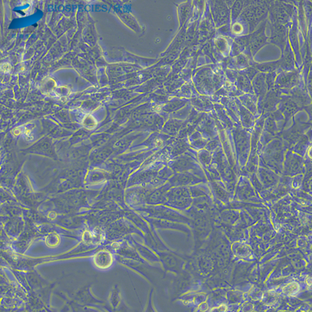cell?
Here are the masks:
<instances>
[{
    "mask_svg": "<svg viewBox=\"0 0 312 312\" xmlns=\"http://www.w3.org/2000/svg\"><path fill=\"white\" fill-rule=\"evenodd\" d=\"M225 81V72L220 64H208L193 70V84L201 95L212 96L223 87Z\"/></svg>",
    "mask_w": 312,
    "mask_h": 312,
    "instance_id": "obj_1",
    "label": "cell"
},
{
    "mask_svg": "<svg viewBox=\"0 0 312 312\" xmlns=\"http://www.w3.org/2000/svg\"><path fill=\"white\" fill-rule=\"evenodd\" d=\"M269 2L262 0L245 1V8L238 19L247 23L249 34L254 32L262 22L268 19Z\"/></svg>",
    "mask_w": 312,
    "mask_h": 312,
    "instance_id": "obj_2",
    "label": "cell"
},
{
    "mask_svg": "<svg viewBox=\"0 0 312 312\" xmlns=\"http://www.w3.org/2000/svg\"><path fill=\"white\" fill-rule=\"evenodd\" d=\"M285 149L287 148L280 137L270 141L259 151L261 153V161L263 166L270 168L277 173H282L284 161L283 153Z\"/></svg>",
    "mask_w": 312,
    "mask_h": 312,
    "instance_id": "obj_3",
    "label": "cell"
},
{
    "mask_svg": "<svg viewBox=\"0 0 312 312\" xmlns=\"http://www.w3.org/2000/svg\"><path fill=\"white\" fill-rule=\"evenodd\" d=\"M308 114L305 111L297 112L293 118V124L287 130H283L280 134V137L284 142L286 148L293 146L307 131L312 127L311 120H307Z\"/></svg>",
    "mask_w": 312,
    "mask_h": 312,
    "instance_id": "obj_4",
    "label": "cell"
},
{
    "mask_svg": "<svg viewBox=\"0 0 312 312\" xmlns=\"http://www.w3.org/2000/svg\"><path fill=\"white\" fill-rule=\"evenodd\" d=\"M297 7L293 2L270 1L268 4V22L290 27L292 18Z\"/></svg>",
    "mask_w": 312,
    "mask_h": 312,
    "instance_id": "obj_5",
    "label": "cell"
},
{
    "mask_svg": "<svg viewBox=\"0 0 312 312\" xmlns=\"http://www.w3.org/2000/svg\"><path fill=\"white\" fill-rule=\"evenodd\" d=\"M251 131L245 129L241 124H234L231 131L232 139H233L236 153H237V161L240 166H245L248 160L250 150V138Z\"/></svg>",
    "mask_w": 312,
    "mask_h": 312,
    "instance_id": "obj_6",
    "label": "cell"
},
{
    "mask_svg": "<svg viewBox=\"0 0 312 312\" xmlns=\"http://www.w3.org/2000/svg\"><path fill=\"white\" fill-rule=\"evenodd\" d=\"M216 27L212 20L209 6L206 1L202 16L198 23L199 44L202 45L208 41L212 40L216 36Z\"/></svg>",
    "mask_w": 312,
    "mask_h": 312,
    "instance_id": "obj_7",
    "label": "cell"
},
{
    "mask_svg": "<svg viewBox=\"0 0 312 312\" xmlns=\"http://www.w3.org/2000/svg\"><path fill=\"white\" fill-rule=\"evenodd\" d=\"M208 2L212 20L214 22L216 29L231 23L230 9L223 0H211Z\"/></svg>",
    "mask_w": 312,
    "mask_h": 312,
    "instance_id": "obj_8",
    "label": "cell"
},
{
    "mask_svg": "<svg viewBox=\"0 0 312 312\" xmlns=\"http://www.w3.org/2000/svg\"><path fill=\"white\" fill-rule=\"evenodd\" d=\"M302 78L301 71L297 69L291 71L281 72L276 76L275 87L280 89L283 94H287L290 90L298 85Z\"/></svg>",
    "mask_w": 312,
    "mask_h": 312,
    "instance_id": "obj_9",
    "label": "cell"
},
{
    "mask_svg": "<svg viewBox=\"0 0 312 312\" xmlns=\"http://www.w3.org/2000/svg\"><path fill=\"white\" fill-rule=\"evenodd\" d=\"M267 22H268L267 20L262 22L254 32L247 35L248 48L253 57L258 53V51L260 50L261 48H263L268 43V37L266 35Z\"/></svg>",
    "mask_w": 312,
    "mask_h": 312,
    "instance_id": "obj_10",
    "label": "cell"
},
{
    "mask_svg": "<svg viewBox=\"0 0 312 312\" xmlns=\"http://www.w3.org/2000/svg\"><path fill=\"white\" fill-rule=\"evenodd\" d=\"M268 25L270 30L268 43L275 45L280 48L281 52H283L287 45V43H288L289 26L281 25L278 23H270L268 22Z\"/></svg>",
    "mask_w": 312,
    "mask_h": 312,
    "instance_id": "obj_11",
    "label": "cell"
},
{
    "mask_svg": "<svg viewBox=\"0 0 312 312\" xmlns=\"http://www.w3.org/2000/svg\"><path fill=\"white\" fill-rule=\"evenodd\" d=\"M283 93L280 89L274 87L268 90L262 102H258V112L259 116L263 113H269L277 110V106L281 101Z\"/></svg>",
    "mask_w": 312,
    "mask_h": 312,
    "instance_id": "obj_12",
    "label": "cell"
},
{
    "mask_svg": "<svg viewBox=\"0 0 312 312\" xmlns=\"http://www.w3.org/2000/svg\"><path fill=\"white\" fill-rule=\"evenodd\" d=\"M214 48V57L217 64H221L230 56L233 39L228 37L216 35L212 40Z\"/></svg>",
    "mask_w": 312,
    "mask_h": 312,
    "instance_id": "obj_13",
    "label": "cell"
},
{
    "mask_svg": "<svg viewBox=\"0 0 312 312\" xmlns=\"http://www.w3.org/2000/svg\"><path fill=\"white\" fill-rule=\"evenodd\" d=\"M283 174L286 176H295L301 174L305 171L304 160L299 155L293 153L292 150L286 154Z\"/></svg>",
    "mask_w": 312,
    "mask_h": 312,
    "instance_id": "obj_14",
    "label": "cell"
},
{
    "mask_svg": "<svg viewBox=\"0 0 312 312\" xmlns=\"http://www.w3.org/2000/svg\"><path fill=\"white\" fill-rule=\"evenodd\" d=\"M277 110H280L284 117V128L290 120H291L297 112L304 111V109L299 106L293 98L287 94H282L281 101L278 105Z\"/></svg>",
    "mask_w": 312,
    "mask_h": 312,
    "instance_id": "obj_15",
    "label": "cell"
},
{
    "mask_svg": "<svg viewBox=\"0 0 312 312\" xmlns=\"http://www.w3.org/2000/svg\"><path fill=\"white\" fill-rule=\"evenodd\" d=\"M224 72H225L226 80H228L229 82H231L232 84L235 85L236 88L241 92L243 93V94L254 93L252 85H251V81L243 73L229 69H224Z\"/></svg>",
    "mask_w": 312,
    "mask_h": 312,
    "instance_id": "obj_16",
    "label": "cell"
},
{
    "mask_svg": "<svg viewBox=\"0 0 312 312\" xmlns=\"http://www.w3.org/2000/svg\"><path fill=\"white\" fill-rule=\"evenodd\" d=\"M208 141L219 136V131L216 122L210 112H203L202 116L197 125L196 130Z\"/></svg>",
    "mask_w": 312,
    "mask_h": 312,
    "instance_id": "obj_17",
    "label": "cell"
},
{
    "mask_svg": "<svg viewBox=\"0 0 312 312\" xmlns=\"http://www.w3.org/2000/svg\"><path fill=\"white\" fill-rule=\"evenodd\" d=\"M287 95H290L301 108L305 110L306 106L312 105V98L307 89L304 77L299 82L297 86L290 90Z\"/></svg>",
    "mask_w": 312,
    "mask_h": 312,
    "instance_id": "obj_18",
    "label": "cell"
},
{
    "mask_svg": "<svg viewBox=\"0 0 312 312\" xmlns=\"http://www.w3.org/2000/svg\"><path fill=\"white\" fill-rule=\"evenodd\" d=\"M223 69H229L236 71H242L244 69L250 67V60L246 55L241 53L237 56H233L224 60L221 64Z\"/></svg>",
    "mask_w": 312,
    "mask_h": 312,
    "instance_id": "obj_19",
    "label": "cell"
},
{
    "mask_svg": "<svg viewBox=\"0 0 312 312\" xmlns=\"http://www.w3.org/2000/svg\"><path fill=\"white\" fill-rule=\"evenodd\" d=\"M280 60V68L278 69L276 73H280L281 72L291 71L296 69L295 67V57L293 54V50L291 48L290 45L289 41L287 43L284 50L282 52L281 58Z\"/></svg>",
    "mask_w": 312,
    "mask_h": 312,
    "instance_id": "obj_20",
    "label": "cell"
},
{
    "mask_svg": "<svg viewBox=\"0 0 312 312\" xmlns=\"http://www.w3.org/2000/svg\"><path fill=\"white\" fill-rule=\"evenodd\" d=\"M235 101L237 107H238V116H239L241 126L245 129L252 131L255 121H256L258 118L254 116L249 110L245 108V106L241 104L238 98H235Z\"/></svg>",
    "mask_w": 312,
    "mask_h": 312,
    "instance_id": "obj_21",
    "label": "cell"
},
{
    "mask_svg": "<svg viewBox=\"0 0 312 312\" xmlns=\"http://www.w3.org/2000/svg\"><path fill=\"white\" fill-rule=\"evenodd\" d=\"M251 85L254 94L258 98V102H262L268 91L266 82V73H258L251 81Z\"/></svg>",
    "mask_w": 312,
    "mask_h": 312,
    "instance_id": "obj_22",
    "label": "cell"
},
{
    "mask_svg": "<svg viewBox=\"0 0 312 312\" xmlns=\"http://www.w3.org/2000/svg\"><path fill=\"white\" fill-rule=\"evenodd\" d=\"M193 108L200 112H211L214 111V103L210 100L209 97L199 94L189 100Z\"/></svg>",
    "mask_w": 312,
    "mask_h": 312,
    "instance_id": "obj_23",
    "label": "cell"
},
{
    "mask_svg": "<svg viewBox=\"0 0 312 312\" xmlns=\"http://www.w3.org/2000/svg\"><path fill=\"white\" fill-rule=\"evenodd\" d=\"M241 104L249 110L254 116L259 117L258 112V98L254 93H246L237 97Z\"/></svg>",
    "mask_w": 312,
    "mask_h": 312,
    "instance_id": "obj_24",
    "label": "cell"
},
{
    "mask_svg": "<svg viewBox=\"0 0 312 312\" xmlns=\"http://www.w3.org/2000/svg\"><path fill=\"white\" fill-rule=\"evenodd\" d=\"M214 110L219 121L223 127L225 131H231L233 126H234V123L225 112L224 106L220 103H214Z\"/></svg>",
    "mask_w": 312,
    "mask_h": 312,
    "instance_id": "obj_25",
    "label": "cell"
},
{
    "mask_svg": "<svg viewBox=\"0 0 312 312\" xmlns=\"http://www.w3.org/2000/svg\"><path fill=\"white\" fill-rule=\"evenodd\" d=\"M297 10V23H298L299 31L302 35L303 39L308 43V25H307L306 18L303 8V1L293 2Z\"/></svg>",
    "mask_w": 312,
    "mask_h": 312,
    "instance_id": "obj_26",
    "label": "cell"
},
{
    "mask_svg": "<svg viewBox=\"0 0 312 312\" xmlns=\"http://www.w3.org/2000/svg\"><path fill=\"white\" fill-rule=\"evenodd\" d=\"M311 133H312V129L308 131V133L303 134L300 138L297 140V142L295 143L294 146L293 147V151L296 154L299 156H305L307 154L308 149L310 147L311 143Z\"/></svg>",
    "mask_w": 312,
    "mask_h": 312,
    "instance_id": "obj_27",
    "label": "cell"
},
{
    "mask_svg": "<svg viewBox=\"0 0 312 312\" xmlns=\"http://www.w3.org/2000/svg\"><path fill=\"white\" fill-rule=\"evenodd\" d=\"M198 23L199 22L191 23L188 26V29L186 32L185 47H195L200 45L199 43V35H198Z\"/></svg>",
    "mask_w": 312,
    "mask_h": 312,
    "instance_id": "obj_28",
    "label": "cell"
},
{
    "mask_svg": "<svg viewBox=\"0 0 312 312\" xmlns=\"http://www.w3.org/2000/svg\"><path fill=\"white\" fill-rule=\"evenodd\" d=\"M280 60L272 61V62L256 63L255 61H252L250 63V66L258 69L261 73H272V72L276 73L280 68Z\"/></svg>",
    "mask_w": 312,
    "mask_h": 312,
    "instance_id": "obj_29",
    "label": "cell"
},
{
    "mask_svg": "<svg viewBox=\"0 0 312 312\" xmlns=\"http://www.w3.org/2000/svg\"><path fill=\"white\" fill-rule=\"evenodd\" d=\"M258 175L266 186L273 185L279 179V177L274 172L264 167L258 169Z\"/></svg>",
    "mask_w": 312,
    "mask_h": 312,
    "instance_id": "obj_30",
    "label": "cell"
},
{
    "mask_svg": "<svg viewBox=\"0 0 312 312\" xmlns=\"http://www.w3.org/2000/svg\"><path fill=\"white\" fill-rule=\"evenodd\" d=\"M206 1H192V9H191V18L189 20L187 26L191 25V23L199 22L202 16Z\"/></svg>",
    "mask_w": 312,
    "mask_h": 312,
    "instance_id": "obj_31",
    "label": "cell"
},
{
    "mask_svg": "<svg viewBox=\"0 0 312 312\" xmlns=\"http://www.w3.org/2000/svg\"><path fill=\"white\" fill-rule=\"evenodd\" d=\"M192 1L183 2L179 6V18L180 27L187 25L191 18Z\"/></svg>",
    "mask_w": 312,
    "mask_h": 312,
    "instance_id": "obj_32",
    "label": "cell"
},
{
    "mask_svg": "<svg viewBox=\"0 0 312 312\" xmlns=\"http://www.w3.org/2000/svg\"><path fill=\"white\" fill-rule=\"evenodd\" d=\"M230 31H231L232 39L235 37L245 36L249 34L247 23L240 19H237L234 23H231Z\"/></svg>",
    "mask_w": 312,
    "mask_h": 312,
    "instance_id": "obj_33",
    "label": "cell"
},
{
    "mask_svg": "<svg viewBox=\"0 0 312 312\" xmlns=\"http://www.w3.org/2000/svg\"><path fill=\"white\" fill-rule=\"evenodd\" d=\"M189 144L192 148L196 149V150H201V149H204V147L206 145L208 140L203 137L202 134L195 131L189 137Z\"/></svg>",
    "mask_w": 312,
    "mask_h": 312,
    "instance_id": "obj_34",
    "label": "cell"
},
{
    "mask_svg": "<svg viewBox=\"0 0 312 312\" xmlns=\"http://www.w3.org/2000/svg\"><path fill=\"white\" fill-rule=\"evenodd\" d=\"M245 8V0H237L234 1L231 9H230V15H231V23H234L240 18L241 13Z\"/></svg>",
    "mask_w": 312,
    "mask_h": 312,
    "instance_id": "obj_35",
    "label": "cell"
},
{
    "mask_svg": "<svg viewBox=\"0 0 312 312\" xmlns=\"http://www.w3.org/2000/svg\"><path fill=\"white\" fill-rule=\"evenodd\" d=\"M179 94H180L181 96L184 97L187 99V98L191 99L194 97L199 96V93L195 89V85H194L193 82L184 84L183 85V87L180 89Z\"/></svg>",
    "mask_w": 312,
    "mask_h": 312,
    "instance_id": "obj_36",
    "label": "cell"
},
{
    "mask_svg": "<svg viewBox=\"0 0 312 312\" xmlns=\"http://www.w3.org/2000/svg\"><path fill=\"white\" fill-rule=\"evenodd\" d=\"M201 52H202L204 56H207L208 58L210 59L212 64H216V60L214 57V48H213V45H212V40L208 41L204 44L201 45Z\"/></svg>",
    "mask_w": 312,
    "mask_h": 312,
    "instance_id": "obj_37",
    "label": "cell"
},
{
    "mask_svg": "<svg viewBox=\"0 0 312 312\" xmlns=\"http://www.w3.org/2000/svg\"><path fill=\"white\" fill-rule=\"evenodd\" d=\"M197 156H198V158H199V162L204 167H207V166H209L211 162H212V153H209L206 149H201V150L199 151Z\"/></svg>",
    "mask_w": 312,
    "mask_h": 312,
    "instance_id": "obj_38",
    "label": "cell"
},
{
    "mask_svg": "<svg viewBox=\"0 0 312 312\" xmlns=\"http://www.w3.org/2000/svg\"><path fill=\"white\" fill-rule=\"evenodd\" d=\"M223 89L227 92L228 96L232 97V98H237L239 97L241 94H243V93L238 90L236 88L235 85L232 84L231 82H229L228 80L225 81V83L223 85Z\"/></svg>",
    "mask_w": 312,
    "mask_h": 312,
    "instance_id": "obj_39",
    "label": "cell"
},
{
    "mask_svg": "<svg viewBox=\"0 0 312 312\" xmlns=\"http://www.w3.org/2000/svg\"><path fill=\"white\" fill-rule=\"evenodd\" d=\"M221 147V141L219 136L212 138L210 141L207 142L206 145L204 147V149H206L209 153H213L216 149Z\"/></svg>",
    "mask_w": 312,
    "mask_h": 312,
    "instance_id": "obj_40",
    "label": "cell"
},
{
    "mask_svg": "<svg viewBox=\"0 0 312 312\" xmlns=\"http://www.w3.org/2000/svg\"><path fill=\"white\" fill-rule=\"evenodd\" d=\"M97 124L98 123H97L95 118L91 115H86L82 120V124H83L84 127L89 130L94 129V127H96Z\"/></svg>",
    "mask_w": 312,
    "mask_h": 312,
    "instance_id": "obj_41",
    "label": "cell"
},
{
    "mask_svg": "<svg viewBox=\"0 0 312 312\" xmlns=\"http://www.w3.org/2000/svg\"><path fill=\"white\" fill-rule=\"evenodd\" d=\"M230 25L231 23L226 24V25L223 26L216 29V35H220V36L228 37L232 39L231 31H230Z\"/></svg>",
    "mask_w": 312,
    "mask_h": 312,
    "instance_id": "obj_42",
    "label": "cell"
},
{
    "mask_svg": "<svg viewBox=\"0 0 312 312\" xmlns=\"http://www.w3.org/2000/svg\"><path fill=\"white\" fill-rule=\"evenodd\" d=\"M276 76H277V73H276V72L266 73V82L268 90L273 89V88L275 87V81H276Z\"/></svg>",
    "mask_w": 312,
    "mask_h": 312,
    "instance_id": "obj_43",
    "label": "cell"
},
{
    "mask_svg": "<svg viewBox=\"0 0 312 312\" xmlns=\"http://www.w3.org/2000/svg\"><path fill=\"white\" fill-rule=\"evenodd\" d=\"M241 73H243L245 75L247 76V78L250 80V81H252L254 79L255 76L258 74V73H260V72L258 71V69H255V68L251 66L248 67L246 68V69H244Z\"/></svg>",
    "mask_w": 312,
    "mask_h": 312,
    "instance_id": "obj_44",
    "label": "cell"
},
{
    "mask_svg": "<svg viewBox=\"0 0 312 312\" xmlns=\"http://www.w3.org/2000/svg\"><path fill=\"white\" fill-rule=\"evenodd\" d=\"M56 89V84L53 80L49 78L48 81H45L43 86V91L45 93H49L50 91H55Z\"/></svg>",
    "mask_w": 312,
    "mask_h": 312,
    "instance_id": "obj_45",
    "label": "cell"
},
{
    "mask_svg": "<svg viewBox=\"0 0 312 312\" xmlns=\"http://www.w3.org/2000/svg\"><path fill=\"white\" fill-rule=\"evenodd\" d=\"M182 79L185 81L186 83H191L193 78V69L185 68L182 71Z\"/></svg>",
    "mask_w": 312,
    "mask_h": 312,
    "instance_id": "obj_46",
    "label": "cell"
},
{
    "mask_svg": "<svg viewBox=\"0 0 312 312\" xmlns=\"http://www.w3.org/2000/svg\"><path fill=\"white\" fill-rule=\"evenodd\" d=\"M242 53V50L240 48L239 45L237 43H234L233 40V43L231 45V50H230V57H233V56H237L238 55Z\"/></svg>",
    "mask_w": 312,
    "mask_h": 312,
    "instance_id": "obj_47",
    "label": "cell"
},
{
    "mask_svg": "<svg viewBox=\"0 0 312 312\" xmlns=\"http://www.w3.org/2000/svg\"><path fill=\"white\" fill-rule=\"evenodd\" d=\"M54 91L56 95L60 97L66 96V95H68L69 94V89L67 87L56 88Z\"/></svg>",
    "mask_w": 312,
    "mask_h": 312,
    "instance_id": "obj_48",
    "label": "cell"
},
{
    "mask_svg": "<svg viewBox=\"0 0 312 312\" xmlns=\"http://www.w3.org/2000/svg\"><path fill=\"white\" fill-rule=\"evenodd\" d=\"M11 65L10 64H3L1 66V69L4 73H9L11 70Z\"/></svg>",
    "mask_w": 312,
    "mask_h": 312,
    "instance_id": "obj_49",
    "label": "cell"
},
{
    "mask_svg": "<svg viewBox=\"0 0 312 312\" xmlns=\"http://www.w3.org/2000/svg\"><path fill=\"white\" fill-rule=\"evenodd\" d=\"M22 132V128H19V127L16 128V129H14V131H13V133H14V134L15 135V136H18V135L21 134Z\"/></svg>",
    "mask_w": 312,
    "mask_h": 312,
    "instance_id": "obj_50",
    "label": "cell"
}]
</instances>
